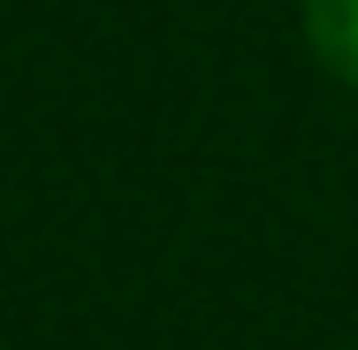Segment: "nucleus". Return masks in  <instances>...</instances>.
Instances as JSON below:
<instances>
[{"label":"nucleus","mask_w":358,"mask_h":350,"mask_svg":"<svg viewBox=\"0 0 358 350\" xmlns=\"http://www.w3.org/2000/svg\"><path fill=\"white\" fill-rule=\"evenodd\" d=\"M305 38L320 54V69L358 92V0H305Z\"/></svg>","instance_id":"obj_1"}]
</instances>
